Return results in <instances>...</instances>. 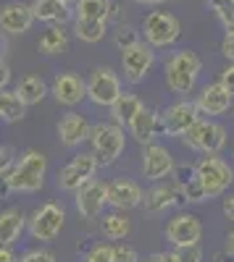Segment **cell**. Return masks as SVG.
Listing matches in <instances>:
<instances>
[{
  "label": "cell",
  "mask_w": 234,
  "mask_h": 262,
  "mask_svg": "<svg viewBox=\"0 0 234 262\" xmlns=\"http://www.w3.org/2000/svg\"><path fill=\"white\" fill-rule=\"evenodd\" d=\"M163 71H166L168 90L177 92V95H189V92L195 90L198 76L203 71V60L192 50H177V53L168 55Z\"/></svg>",
  "instance_id": "cell-1"
},
{
  "label": "cell",
  "mask_w": 234,
  "mask_h": 262,
  "mask_svg": "<svg viewBox=\"0 0 234 262\" xmlns=\"http://www.w3.org/2000/svg\"><path fill=\"white\" fill-rule=\"evenodd\" d=\"M45 176H48V158L42 155L40 149H27L21 155L8 179H11V189L13 191H21V194H32V191H40L42 184H45Z\"/></svg>",
  "instance_id": "cell-2"
},
{
  "label": "cell",
  "mask_w": 234,
  "mask_h": 262,
  "mask_svg": "<svg viewBox=\"0 0 234 262\" xmlns=\"http://www.w3.org/2000/svg\"><path fill=\"white\" fill-rule=\"evenodd\" d=\"M90 144L98 163L105 165H113L126 149V134H124V126L119 123H95L92 126V134H90Z\"/></svg>",
  "instance_id": "cell-3"
},
{
  "label": "cell",
  "mask_w": 234,
  "mask_h": 262,
  "mask_svg": "<svg viewBox=\"0 0 234 262\" xmlns=\"http://www.w3.org/2000/svg\"><path fill=\"white\" fill-rule=\"evenodd\" d=\"M195 176L203 184V189L208 191V200H213V196H221L231 186L234 168L219 155H203L195 163Z\"/></svg>",
  "instance_id": "cell-4"
},
{
  "label": "cell",
  "mask_w": 234,
  "mask_h": 262,
  "mask_svg": "<svg viewBox=\"0 0 234 262\" xmlns=\"http://www.w3.org/2000/svg\"><path fill=\"white\" fill-rule=\"evenodd\" d=\"M182 142H184V147L200 152V155H219L229 142V134H226V128L221 123L210 121V118H200L182 137Z\"/></svg>",
  "instance_id": "cell-5"
},
{
  "label": "cell",
  "mask_w": 234,
  "mask_h": 262,
  "mask_svg": "<svg viewBox=\"0 0 234 262\" xmlns=\"http://www.w3.org/2000/svg\"><path fill=\"white\" fill-rule=\"evenodd\" d=\"M142 34H145V42L153 50L171 48L174 42L179 39V34H182V27H179V18L174 13L153 11V13H147L145 21H142Z\"/></svg>",
  "instance_id": "cell-6"
},
{
  "label": "cell",
  "mask_w": 234,
  "mask_h": 262,
  "mask_svg": "<svg viewBox=\"0 0 234 262\" xmlns=\"http://www.w3.org/2000/svg\"><path fill=\"white\" fill-rule=\"evenodd\" d=\"M100 163L95 152H76V155L58 170V189L61 191H79L84 184L95 179Z\"/></svg>",
  "instance_id": "cell-7"
},
{
  "label": "cell",
  "mask_w": 234,
  "mask_h": 262,
  "mask_svg": "<svg viewBox=\"0 0 234 262\" xmlns=\"http://www.w3.org/2000/svg\"><path fill=\"white\" fill-rule=\"evenodd\" d=\"M63 223H66V210L55 202H45L32 212L27 228L34 242H55L63 231Z\"/></svg>",
  "instance_id": "cell-8"
},
{
  "label": "cell",
  "mask_w": 234,
  "mask_h": 262,
  "mask_svg": "<svg viewBox=\"0 0 234 262\" xmlns=\"http://www.w3.org/2000/svg\"><path fill=\"white\" fill-rule=\"evenodd\" d=\"M121 79L108 66H98L87 79V100L100 107H111L121 97Z\"/></svg>",
  "instance_id": "cell-9"
},
{
  "label": "cell",
  "mask_w": 234,
  "mask_h": 262,
  "mask_svg": "<svg viewBox=\"0 0 234 262\" xmlns=\"http://www.w3.org/2000/svg\"><path fill=\"white\" fill-rule=\"evenodd\" d=\"M203 118V113L198 111L195 102L189 100H177L161 113V123H163V134L166 137H184L189 128Z\"/></svg>",
  "instance_id": "cell-10"
},
{
  "label": "cell",
  "mask_w": 234,
  "mask_h": 262,
  "mask_svg": "<svg viewBox=\"0 0 234 262\" xmlns=\"http://www.w3.org/2000/svg\"><path fill=\"white\" fill-rule=\"evenodd\" d=\"M153 66H155V50L147 42H137V45L121 53V71L129 84L145 81V76L153 71Z\"/></svg>",
  "instance_id": "cell-11"
},
{
  "label": "cell",
  "mask_w": 234,
  "mask_h": 262,
  "mask_svg": "<svg viewBox=\"0 0 234 262\" xmlns=\"http://www.w3.org/2000/svg\"><path fill=\"white\" fill-rule=\"evenodd\" d=\"M166 238L177 249L200 244V238H203V223H200V217L195 212H179V215H174L171 221H168V226H166Z\"/></svg>",
  "instance_id": "cell-12"
},
{
  "label": "cell",
  "mask_w": 234,
  "mask_h": 262,
  "mask_svg": "<svg viewBox=\"0 0 234 262\" xmlns=\"http://www.w3.org/2000/svg\"><path fill=\"white\" fill-rule=\"evenodd\" d=\"M177 160L171 155V149H166L163 144H147L142 149V179L145 181H163L168 176H174Z\"/></svg>",
  "instance_id": "cell-13"
},
{
  "label": "cell",
  "mask_w": 234,
  "mask_h": 262,
  "mask_svg": "<svg viewBox=\"0 0 234 262\" xmlns=\"http://www.w3.org/2000/svg\"><path fill=\"white\" fill-rule=\"evenodd\" d=\"M74 202H76V212L84 221H95V217L103 215V207L108 205V184L92 179L79 191H74Z\"/></svg>",
  "instance_id": "cell-14"
},
{
  "label": "cell",
  "mask_w": 234,
  "mask_h": 262,
  "mask_svg": "<svg viewBox=\"0 0 234 262\" xmlns=\"http://www.w3.org/2000/svg\"><path fill=\"white\" fill-rule=\"evenodd\" d=\"M145 212H150V215H163L166 210H171V207H179V205H187L184 202V191L177 181H168V184H155L150 191L145 194Z\"/></svg>",
  "instance_id": "cell-15"
},
{
  "label": "cell",
  "mask_w": 234,
  "mask_h": 262,
  "mask_svg": "<svg viewBox=\"0 0 234 262\" xmlns=\"http://www.w3.org/2000/svg\"><path fill=\"white\" fill-rule=\"evenodd\" d=\"M50 95L66 107H74L79 105L84 97H87V81H84L79 74L74 71H63L53 79V86H50Z\"/></svg>",
  "instance_id": "cell-16"
},
{
  "label": "cell",
  "mask_w": 234,
  "mask_h": 262,
  "mask_svg": "<svg viewBox=\"0 0 234 262\" xmlns=\"http://www.w3.org/2000/svg\"><path fill=\"white\" fill-rule=\"evenodd\" d=\"M142 200H145V191L132 179H113L108 184V205L113 210H121V212L134 210L142 205Z\"/></svg>",
  "instance_id": "cell-17"
},
{
  "label": "cell",
  "mask_w": 234,
  "mask_h": 262,
  "mask_svg": "<svg viewBox=\"0 0 234 262\" xmlns=\"http://www.w3.org/2000/svg\"><path fill=\"white\" fill-rule=\"evenodd\" d=\"M34 11L27 3H8L3 11H0V29L8 34H27L34 24Z\"/></svg>",
  "instance_id": "cell-18"
},
{
  "label": "cell",
  "mask_w": 234,
  "mask_h": 262,
  "mask_svg": "<svg viewBox=\"0 0 234 262\" xmlns=\"http://www.w3.org/2000/svg\"><path fill=\"white\" fill-rule=\"evenodd\" d=\"M90 134H92V126L82 113H66L58 121V139L63 147H79L82 142L90 139Z\"/></svg>",
  "instance_id": "cell-19"
},
{
  "label": "cell",
  "mask_w": 234,
  "mask_h": 262,
  "mask_svg": "<svg viewBox=\"0 0 234 262\" xmlns=\"http://www.w3.org/2000/svg\"><path fill=\"white\" fill-rule=\"evenodd\" d=\"M195 105H198V111L203 116L213 118V116H221V113H226L229 107H231V95L221 86V81H216V84L203 86L198 100H195Z\"/></svg>",
  "instance_id": "cell-20"
},
{
  "label": "cell",
  "mask_w": 234,
  "mask_h": 262,
  "mask_svg": "<svg viewBox=\"0 0 234 262\" xmlns=\"http://www.w3.org/2000/svg\"><path fill=\"white\" fill-rule=\"evenodd\" d=\"M129 128V137H134L140 144H153L155 134L158 131H163V123H161V116L155 111H150V107H142V111L132 118V123L126 126Z\"/></svg>",
  "instance_id": "cell-21"
},
{
  "label": "cell",
  "mask_w": 234,
  "mask_h": 262,
  "mask_svg": "<svg viewBox=\"0 0 234 262\" xmlns=\"http://www.w3.org/2000/svg\"><path fill=\"white\" fill-rule=\"evenodd\" d=\"M27 223H29L27 215L21 210H16V207H8V210L0 212V247L16 244L21 238V233H24Z\"/></svg>",
  "instance_id": "cell-22"
},
{
  "label": "cell",
  "mask_w": 234,
  "mask_h": 262,
  "mask_svg": "<svg viewBox=\"0 0 234 262\" xmlns=\"http://www.w3.org/2000/svg\"><path fill=\"white\" fill-rule=\"evenodd\" d=\"M32 11H34V18L53 27H63L71 18V8L66 3H61V0H32Z\"/></svg>",
  "instance_id": "cell-23"
},
{
  "label": "cell",
  "mask_w": 234,
  "mask_h": 262,
  "mask_svg": "<svg viewBox=\"0 0 234 262\" xmlns=\"http://www.w3.org/2000/svg\"><path fill=\"white\" fill-rule=\"evenodd\" d=\"M100 231H103L105 238H111V242H121V238H126V236L132 233V221L126 217V212L113 210V212H108V215H103Z\"/></svg>",
  "instance_id": "cell-24"
},
{
  "label": "cell",
  "mask_w": 234,
  "mask_h": 262,
  "mask_svg": "<svg viewBox=\"0 0 234 262\" xmlns=\"http://www.w3.org/2000/svg\"><path fill=\"white\" fill-rule=\"evenodd\" d=\"M145 107V102L137 97V95H132V92H124L113 105H111V116H113V123H119V126H129L132 123V118Z\"/></svg>",
  "instance_id": "cell-25"
},
{
  "label": "cell",
  "mask_w": 234,
  "mask_h": 262,
  "mask_svg": "<svg viewBox=\"0 0 234 262\" xmlns=\"http://www.w3.org/2000/svg\"><path fill=\"white\" fill-rule=\"evenodd\" d=\"M16 95L21 97V102H24L27 107L29 105H40L42 100H45V95H48V84L42 81V76H24L18 81V86H16Z\"/></svg>",
  "instance_id": "cell-26"
},
{
  "label": "cell",
  "mask_w": 234,
  "mask_h": 262,
  "mask_svg": "<svg viewBox=\"0 0 234 262\" xmlns=\"http://www.w3.org/2000/svg\"><path fill=\"white\" fill-rule=\"evenodd\" d=\"M37 50L42 55H61V53H66L69 50V34L63 32V27H50L45 34L40 37Z\"/></svg>",
  "instance_id": "cell-27"
},
{
  "label": "cell",
  "mask_w": 234,
  "mask_h": 262,
  "mask_svg": "<svg viewBox=\"0 0 234 262\" xmlns=\"http://www.w3.org/2000/svg\"><path fill=\"white\" fill-rule=\"evenodd\" d=\"M74 32L82 42L87 45H95L105 37L108 32V21H98V18H74Z\"/></svg>",
  "instance_id": "cell-28"
},
{
  "label": "cell",
  "mask_w": 234,
  "mask_h": 262,
  "mask_svg": "<svg viewBox=\"0 0 234 262\" xmlns=\"http://www.w3.org/2000/svg\"><path fill=\"white\" fill-rule=\"evenodd\" d=\"M27 116V105L21 102V97L16 92L0 90V121L6 123H16Z\"/></svg>",
  "instance_id": "cell-29"
},
{
  "label": "cell",
  "mask_w": 234,
  "mask_h": 262,
  "mask_svg": "<svg viewBox=\"0 0 234 262\" xmlns=\"http://www.w3.org/2000/svg\"><path fill=\"white\" fill-rule=\"evenodd\" d=\"M111 0H76V18H98V21H108L111 18Z\"/></svg>",
  "instance_id": "cell-30"
},
{
  "label": "cell",
  "mask_w": 234,
  "mask_h": 262,
  "mask_svg": "<svg viewBox=\"0 0 234 262\" xmlns=\"http://www.w3.org/2000/svg\"><path fill=\"white\" fill-rule=\"evenodd\" d=\"M179 186H182V191H184V202H187V205H198V202H205V200H208V191L203 189V184L198 181V176L189 179L187 184H179Z\"/></svg>",
  "instance_id": "cell-31"
},
{
  "label": "cell",
  "mask_w": 234,
  "mask_h": 262,
  "mask_svg": "<svg viewBox=\"0 0 234 262\" xmlns=\"http://www.w3.org/2000/svg\"><path fill=\"white\" fill-rule=\"evenodd\" d=\"M210 8L216 11L219 21L224 24V29L234 27V0H208Z\"/></svg>",
  "instance_id": "cell-32"
},
{
  "label": "cell",
  "mask_w": 234,
  "mask_h": 262,
  "mask_svg": "<svg viewBox=\"0 0 234 262\" xmlns=\"http://www.w3.org/2000/svg\"><path fill=\"white\" fill-rule=\"evenodd\" d=\"M113 42H116V48H119V50L124 53L126 48L137 45V42H142V39L137 37V32H134L132 27H124V24H121V27L116 29V37H113Z\"/></svg>",
  "instance_id": "cell-33"
},
{
  "label": "cell",
  "mask_w": 234,
  "mask_h": 262,
  "mask_svg": "<svg viewBox=\"0 0 234 262\" xmlns=\"http://www.w3.org/2000/svg\"><path fill=\"white\" fill-rule=\"evenodd\" d=\"M82 262H113V247L111 244H98L90 249V254Z\"/></svg>",
  "instance_id": "cell-34"
},
{
  "label": "cell",
  "mask_w": 234,
  "mask_h": 262,
  "mask_svg": "<svg viewBox=\"0 0 234 262\" xmlns=\"http://www.w3.org/2000/svg\"><path fill=\"white\" fill-rule=\"evenodd\" d=\"M18 262H55V254H53L50 249L37 247V249H27L24 254H21Z\"/></svg>",
  "instance_id": "cell-35"
},
{
  "label": "cell",
  "mask_w": 234,
  "mask_h": 262,
  "mask_svg": "<svg viewBox=\"0 0 234 262\" xmlns=\"http://www.w3.org/2000/svg\"><path fill=\"white\" fill-rule=\"evenodd\" d=\"M113 262H140L137 249L129 244H116L113 247Z\"/></svg>",
  "instance_id": "cell-36"
},
{
  "label": "cell",
  "mask_w": 234,
  "mask_h": 262,
  "mask_svg": "<svg viewBox=\"0 0 234 262\" xmlns=\"http://www.w3.org/2000/svg\"><path fill=\"white\" fill-rule=\"evenodd\" d=\"M16 163V155H13V149L8 144H0V176H8L11 168Z\"/></svg>",
  "instance_id": "cell-37"
},
{
  "label": "cell",
  "mask_w": 234,
  "mask_h": 262,
  "mask_svg": "<svg viewBox=\"0 0 234 262\" xmlns=\"http://www.w3.org/2000/svg\"><path fill=\"white\" fill-rule=\"evenodd\" d=\"M177 259H179V262H203V247L195 244V247L177 249Z\"/></svg>",
  "instance_id": "cell-38"
},
{
  "label": "cell",
  "mask_w": 234,
  "mask_h": 262,
  "mask_svg": "<svg viewBox=\"0 0 234 262\" xmlns=\"http://www.w3.org/2000/svg\"><path fill=\"white\" fill-rule=\"evenodd\" d=\"M221 53H224V58H226L229 63H234V27H229V29H226V34H224Z\"/></svg>",
  "instance_id": "cell-39"
},
{
  "label": "cell",
  "mask_w": 234,
  "mask_h": 262,
  "mask_svg": "<svg viewBox=\"0 0 234 262\" xmlns=\"http://www.w3.org/2000/svg\"><path fill=\"white\" fill-rule=\"evenodd\" d=\"M219 81H221V86H224V90H226V92L234 97V63H229L226 69L221 71V79H219Z\"/></svg>",
  "instance_id": "cell-40"
},
{
  "label": "cell",
  "mask_w": 234,
  "mask_h": 262,
  "mask_svg": "<svg viewBox=\"0 0 234 262\" xmlns=\"http://www.w3.org/2000/svg\"><path fill=\"white\" fill-rule=\"evenodd\" d=\"M145 262H179V259H177V252H153Z\"/></svg>",
  "instance_id": "cell-41"
},
{
  "label": "cell",
  "mask_w": 234,
  "mask_h": 262,
  "mask_svg": "<svg viewBox=\"0 0 234 262\" xmlns=\"http://www.w3.org/2000/svg\"><path fill=\"white\" fill-rule=\"evenodd\" d=\"M8 81H11V69H8L6 60H0V90H6Z\"/></svg>",
  "instance_id": "cell-42"
},
{
  "label": "cell",
  "mask_w": 234,
  "mask_h": 262,
  "mask_svg": "<svg viewBox=\"0 0 234 262\" xmlns=\"http://www.w3.org/2000/svg\"><path fill=\"white\" fill-rule=\"evenodd\" d=\"M224 215L229 217V221L234 223V191L224 196Z\"/></svg>",
  "instance_id": "cell-43"
},
{
  "label": "cell",
  "mask_w": 234,
  "mask_h": 262,
  "mask_svg": "<svg viewBox=\"0 0 234 262\" xmlns=\"http://www.w3.org/2000/svg\"><path fill=\"white\" fill-rule=\"evenodd\" d=\"M11 179L8 176H0V200H8V194H11Z\"/></svg>",
  "instance_id": "cell-44"
},
{
  "label": "cell",
  "mask_w": 234,
  "mask_h": 262,
  "mask_svg": "<svg viewBox=\"0 0 234 262\" xmlns=\"http://www.w3.org/2000/svg\"><path fill=\"white\" fill-rule=\"evenodd\" d=\"M0 262H18V257L13 254L11 247H0Z\"/></svg>",
  "instance_id": "cell-45"
},
{
  "label": "cell",
  "mask_w": 234,
  "mask_h": 262,
  "mask_svg": "<svg viewBox=\"0 0 234 262\" xmlns=\"http://www.w3.org/2000/svg\"><path fill=\"white\" fill-rule=\"evenodd\" d=\"M210 262H234V254H229V252L224 249V252H216L213 257H210Z\"/></svg>",
  "instance_id": "cell-46"
},
{
  "label": "cell",
  "mask_w": 234,
  "mask_h": 262,
  "mask_svg": "<svg viewBox=\"0 0 234 262\" xmlns=\"http://www.w3.org/2000/svg\"><path fill=\"white\" fill-rule=\"evenodd\" d=\"M229 254H234V226L229 228V233H226V247H224Z\"/></svg>",
  "instance_id": "cell-47"
},
{
  "label": "cell",
  "mask_w": 234,
  "mask_h": 262,
  "mask_svg": "<svg viewBox=\"0 0 234 262\" xmlns=\"http://www.w3.org/2000/svg\"><path fill=\"white\" fill-rule=\"evenodd\" d=\"M134 3H142V6H145V3H150V6H161V3H166V0H134Z\"/></svg>",
  "instance_id": "cell-48"
},
{
  "label": "cell",
  "mask_w": 234,
  "mask_h": 262,
  "mask_svg": "<svg viewBox=\"0 0 234 262\" xmlns=\"http://www.w3.org/2000/svg\"><path fill=\"white\" fill-rule=\"evenodd\" d=\"M61 3H66V6H71V3H76V0H61Z\"/></svg>",
  "instance_id": "cell-49"
},
{
  "label": "cell",
  "mask_w": 234,
  "mask_h": 262,
  "mask_svg": "<svg viewBox=\"0 0 234 262\" xmlns=\"http://www.w3.org/2000/svg\"><path fill=\"white\" fill-rule=\"evenodd\" d=\"M231 118H234V107H231Z\"/></svg>",
  "instance_id": "cell-50"
}]
</instances>
